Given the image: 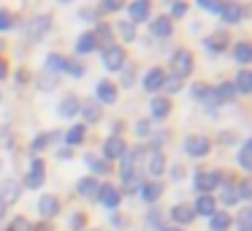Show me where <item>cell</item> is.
Instances as JSON below:
<instances>
[{
  "mask_svg": "<svg viewBox=\"0 0 252 231\" xmlns=\"http://www.w3.org/2000/svg\"><path fill=\"white\" fill-rule=\"evenodd\" d=\"M220 177H222L220 171H198L192 177V188L198 191V196H212L220 185Z\"/></svg>",
  "mask_w": 252,
  "mask_h": 231,
  "instance_id": "6da1fadb",
  "label": "cell"
},
{
  "mask_svg": "<svg viewBox=\"0 0 252 231\" xmlns=\"http://www.w3.org/2000/svg\"><path fill=\"white\" fill-rule=\"evenodd\" d=\"M192 66H195V60H192V55L187 49H176L174 55H171V74H174V77H179V79L190 77Z\"/></svg>",
  "mask_w": 252,
  "mask_h": 231,
  "instance_id": "7a4b0ae2",
  "label": "cell"
},
{
  "mask_svg": "<svg viewBox=\"0 0 252 231\" xmlns=\"http://www.w3.org/2000/svg\"><path fill=\"white\" fill-rule=\"evenodd\" d=\"M209 150H212V142L203 133H192V136L185 139V153L192 155V158H206Z\"/></svg>",
  "mask_w": 252,
  "mask_h": 231,
  "instance_id": "3957f363",
  "label": "cell"
},
{
  "mask_svg": "<svg viewBox=\"0 0 252 231\" xmlns=\"http://www.w3.org/2000/svg\"><path fill=\"white\" fill-rule=\"evenodd\" d=\"M103 68H109V71H122V68H125V49L117 46V44L103 46Z\"/></svg>",
  "mask_w": 252,
  "mask_h": 231,
  "instance_id": "277c9868",
  "label": "cell"
},
{
  "mask_svg": "<svg viewBox=\"0 0 252 231\" xmlns=\"http://www.w3.org/2000/svg\"><path fill=\"white\" fill-rule=\"evenodd\" d=\"M95 201H98L100 207H106V209H117V207H120V201H122V193L117 191L114 185L103 182V185L98 188V196H95Z\"/></svg>",
  "mask_w": 252,
  "mask_h": 231,
  "instance_id": "5b68a950",
  "label": "cell"
},
{
  "mask_svg": "<svg viewBox=\"0 0 252 231\" xmlns=\"http://www.w3.org/2000/svg\"><path fill=\"white\" fill-rule=\"evenodd\" d=\"M125 153H127V144H125V139L117 136V133H111V136L103 142V160H117Z\"/></svg>",
  "mask_w": 252,
  "mask_h": 231,
  "instance_id": "8992f818",
  "label": "cell"
},
{
  "mask_svg": "<svg viewBox=\"0 0 252 231\" xmlns=\"http://www.w3.org/2000/svg\"><path fill=\"white\" fill-rule=\"evenodd\" d=\"M19 193H22V185H19L17 180H11V177H6V180L0 182V204L3 207H11L14 201L19 198Z\"/></svg>",
  "mask_w": 252,
  "mask_h": 231,
  "instance_id": "52a82bcc",
  "label": "cell"
},
{
  "mask_svg": "<svg viewBox=\"0 0 252 231\" xmlns=\"http://www.w3.org/2000/svg\"><path fill=\"white\" fill-rule=\"evenodd\" d=\"M52 28V17L49 14H38V17H33V22L28 25V38L30 41H41L46 33H49Z\"/></svg>",
  "mask_w": 252,
  "mask_h": 231,
  "instance_id": "ba28073f",
  "label": "cell"
},
{
  "mask_svg": "<svg viewBox=\"0 0 252 231\" xmlns=\"http://www.w3.org/2000/svg\"><path fill=\"white\" fill-rule=\"evenodd\" d=\"M171 220L176 223V229H182V226H190L192 220H195V209L190 207V204H174L171 207Z\"/></svg>",
  "mask_w": 252,
  "mask_h": 231,
  "instance_id": "9c48e42d",
  "label": "cell"
},
{
  "mask_svg": "<svg viewBox=\"0 0 252 231\" xmlns=\"http://www.w3.org/2000/svg\"><path fill=\"white\" fill-rule=\"evenodd\" d=\"M57 212H60V198L52 196V193H44V196L38 198V215L44 220H52Z\"/></svg>",
  "mask_w": 252,
  "mask_h": 231,
  "instance_id": "30bf717a",
  "label": "cell"
},
{
  "mask_svg": "<svg viewBox=\"0 0 252 231\" xmlns=\"http://www.w3.org/2000/svg\"><path fill=\"white\" fill-rule=\"evenodd\" d=\"M46 166H44V160L41 158H33V163H30V171H28V180H25V185L28 188H41L44 185V180H46Z\"/></svg>",
  "mask_w": 252,
  "mask_h": 231,
  "instance_id": "8fae6325",
  "label": "cell"
},
{
  "mask_svg": "<svg viewBox=\"0 0 252 231\" xmlns=\"http://www.w3.org/2000/svg\"><path fill=\"white\" fill-rule=\"evenodd\" d=\"M163 82H165V71L163 68H149L147 74H144V90L147 93H155V90H163Z\"/></svg>",
  "mask_w": 252,
  "mask_h": 231,
  "instance_id": "7c38bea8",
  "label": "cell"
},
{
  "mask_svg": "<svg viewBox=\"0 0 252 231\" xmlns=\"http://www.w3.org/2000/svg\"><path fill=\"white\" fill-rule=\"evenodd\" d=\"M220 201L222 204H236L239 201V196H236V180H230V177H220Z\"/></svg>",
  "mask_w": 252,
  "mask_h": 231,
  "instance_id": "4fadbf2b",
  "label": "cell"
},
{
  "mask_svg": "<svg viewBox=\"0 0 252 231\" xmlns=\"http://www.w3.org/2000/svg\"><path fill=\"white\" fill-rule=\"evenodd\" d=\"M225 46H228V36L225 33H214V36H209V38L203 41V49H206V55H212V57L222 55Z\"/></svg>",
  "mask_w": 252,
  "mask_h": 231,
  "instance_id": "5bb4252c",
  "label": "cell"
},
{
  "mask_svg": "<svg viewBox=\"0 0 252 231\" xmlns=\"http://www.w3.org/2000/svg\"><path fill=\"white\" fill-rule=\"evenodd\" d=\"M163 191H165V188H163V182H160V180L141 182V198H144L147 204H155L160 196H163Z\"/></svg>",
  "mask_w": 252,
  "mask_h": 231,
  "instance_id": "9a60e30c",
  "label": "cell"
},
{
  "mask_svg": "<svg viewBox=\"0 0 252 231\" xmlns=\"http://www.w3.org/2000/svg\"><path fill=\"white\" fill-rule=\"evenodd\" d=\"M244 6H239V3H222V11H220V17L225 19L228 25H239L241 19H244Z\"/></svg>",
  "mask_w": 252,
  "mask_h": 231,
  "instance_id": "2e32d148",
  "label": "cell"
},
{
  "mask_svg": "<svg viewBox=\"0 0 252 231\" xmlns=\"http://www.w3.org/2000/svg\"><path fill=\"white\" fill-rule=\"evenodd\" d=\"M149 115H152V120H165V117L171 115V101L165 98V95L152 98V104H149Z\"/></svg>",
  "mask_w": 252,
  "mask_h": 231,
  "instance_id": "e0dca14e",
  "label": "cell"
},
{
  "mask_svg": "<svg viewBox=\"0 0 252 231\" xmlns=\"http://www.w3.org/2000/svg\"><path fill=\"white\" fill-rule=\"evenodd\" d=\"M149 33L158 36V38H168V36L174 33V25H171L168 17H158V19H152V25H149Z\"/></svg>",
  "mask_w": 252,
  "mask_h": 231,
  "instance_id": "ac0fdd59",
  "label": "cell"
},
{
  "mask_svg": "<svg viewBox=\"0 0 252 231\" xmlns=\"http://www.w3.org/2000/svg\"><path fill=\"white\" fill-rule=\"evenodd\" d=\"M195 215H203V218H209V215L217 212V198L214 196H198L195 198Z\"/></svg>",
  "mask_w": 252,
  "mask_h": 231,
  "instance_id": "d6986e66",
  "label": "cell"
},
{
  "mask_svg": "<svg viewBox=\"0 0 252 231\" xmlns=\"http://www.w3.org/2000/svg\"><path fill=\"white\" fill-rule=\"evenodd\" d=\"M233 87H236V93H241V95H250L252 93V71H250V68H241V71L236 74Z\"/></svg>",
  "mask_w": 252,
  "mask_h": 231,
  "instance_id": "ffe728a7",
  "label": "cell"
},
{
  "mask_svg": "<svg viewBox=\"0 0 252 231\" xmlns=\"http://www.w3.org/2000/svg\"><path fill=\"white\" fill-rule=\"evenodd\" d=\"M79 106H82V101H79L76 95H65V98L60 101V106H57V115L60 117H73V115H79Z\"/></svg>",
  "mask_w": 252,
  "mask_h": 231,
  "instance_id": "44dd1931",
  "label": "cell"
},
{
  "mask_svg": "<svg viewBox=\"0 0 252 231\" xmlns=\"http://www.w3.org/2000/svg\"><path fill=\"white\" fill-rule=\"evenodd\" d=\"M98 188H100V182L95 180V177H84V180H79L76 191H79L82 198H95L98 196Z\"/></svg>",
  "mask_w": 252,
  "mask_h": 231,
  "instance_id": "7402d4cb",
  "label": "cell"
},
{
  "mask_svg": "<svg viewBox=\"0 0 252 231\" xmlns=\"http://www.w3.org/2000/svg\"><path fill=\"white\" fill-rule=\"evenodd\" d=\"M63 68H65V57H63V55H57V52L46 55V60H44V71L49 74V77H57V74H63Z\"/></svg>",
  "mask_w": 252,
  "mask_h": 231,
  "instance_id": "603a6c76",
  "label": "cell"
},
{
  "mask_svg": "<svg viewBox=\"0 0 252 231\" xmlns=\"http://www.w3.org/2000/svg\"><path fill=\"white\" fill-rule=\"evenodd\" d=\"M95 95H98L100 104H117V87L111 82H98Z\"/></svg>",
  "mask_w": 252,
  "mask_h": 231,
  "instance_id": "cb8c5ba5",
  "label": "cell"
},
{
  "mask_svg": "<svg viewBox=\"0 0 252 231\" xmlns=\"http://www.w3.org/2000/svg\"><path fill=\"white\" fill-rule=\"evenodd\" d=\"M84 163H87L90 169H93V174H103V177H106V174L111 171V163H109V160L98 158V155H93V153L84 155Z\"/></svg>",
  "mask_w": 252,
  "mask_h": 231,
  "instance_id": "d4e9b609",
  "label": "cell"
},
{
  "mask_svg": "<svg viewBox=\"0 0 252 231\" xmlns=\"http://www.w3.org/2000/svg\"><path fill=\"white\" fill-rule=\"evenodd\" d=\"M147 171H149V177H160V174H163V171H165V155L160 153V150H155V153L149 155Z\"/></svg>",
  "mask_w": 252,
  "mask_h": 231,
  "instance_id": "484cf974",
  "label": "cell"
},
{
  "mask_svg": "<svg viewBox=\"0 0 252 231\" xmlns=\"http://www.w3.org/2000/svg\"><path fill=\"white\" fill-rule=\"evenodd\" d=\"M57 139H60V133H57V131H49V133H38V136H35L33 142H30V150H33V153H41V150H46V147H49L52 142H57Z\"/></svg>",
  "mask_w": 252,
  "mask_h": 231,
  "instance_id": "4316f807",
  "label": "cell"
},
{
  "mask_svg": "<svg viewBox=\"0 0 252 231\" xmlns=\"http://www.w3.org/2000/svg\"><path fill=\"white\" fill-rule=\"evenodd\" d=\"M230 229V215L228 212H214L209 215V231H228Z\"/></svg>",
  "mask_w": 252,
  "mask_h": 231,
  "instance_id": "83f0119b",
  "label": "cell"
},
{
  "mask_svg": "<svg viewBox=\"0 0 252 231\" xmlns=\"http://www.w3.org/2000/svg\"><path fill=\"white\" fill-rule=\"evenodd\" d=\"M95 49H98V41H95L93 33H82L76 38V52L79 55H90V52H95Z\"/></svg>",
  "mask_w": 252,
  "mask_h": 231,
  "instance_id": "f1b7e54d",
  "label": "cell"
},
{
  "mask_svg": "<svg viewBox=\"0 0 252 231\" xmlns=\"http://www.w3.org/2000/svg\"><path fill=\"white\" fill-rule=\"evenodd\" d=\"M130 19L133 22H147V17H149V3L147 0H136V3H130Z\"/></svg>",
  "mask_w": 252,
  "mask_h": 231,
  "instance_id": "f546056e",
  "label": "cell"
},
{
  "mask_svg": "<svg viewBox=\"0 0 252 231\" xmlns=\"http://www.w3.org/2000/svg\"><path fill=\"white\" fill-rule=\"evenodd\" d=\"M233 60H236V63H241V66H250V60H252V49H250V44H247V41H239V44L233 46Z\"/></svg>",
  "mask_w": 252,
  "mask_h": 231,
  "instance_id": "4dcf8cb0",
  "label": "cell"
},
{
  "mask_svg": "<svg viewBox=\"0 0 252 231\" xmlns=\"http://www.w3.org/2000/svg\"><path fill=\"white\" fill-rule=\"evenodd\" d=\"M84 136H87V125H84V122H79V125H71V128H68L65 142L73 147V144H82V142H84Z\"/></svg>",
  "mask_w": 252,
  "mask_h": 231,
  "instance_id": "1f68e13d",
  "label": "cell"
},
{
  "mask_svg": "<svg viewBox=\"0 0 252 231\" xmlns=\"http://www.w3.org/2000/svg\"><path fill=\"white\" fill-rule=\"evenodd\" d=\"M138 182H141V171L133 169V171H125L122 174V185H125V193H133L138 188Z\"/></svg>",
  "mask_w": 252,
  "mask_h": 231,
  "instance_id": "d6a6232c",
  "label": "cell"
},
{
  "mask_svg": "<svg viewBox=\"0 0 252 231\" xmlns=\"http://www.w3.org/2000/svg\"><path fill=\"white\" fill-rule=\"evenodd\" d=\"M185 87V79H179V77H174V74H165V82H163V90L168 95H174V93H179V90ZM165 95V98H168Z\"/></svg>",
  "mask_w": 252,
  "mask_h": 231,
  "instance_id": "836d02e7",
  "label": "cell"
},
{
  "mask_svg": "<svg viewBox=\"0 0 252 231\" xmlns=\"http://www.w3.org/2000/svg\"><path fill=\"white\" fill-rule=\"evenodd\" d=\"M79 112H82L84 122H98L100 120V106L98 104H82V106H79Z\"/></svg>",
  "mask_w": 252,
  "mask_h": 231,
  "instance_id": "e575fe53",
  "label": "cell"
},
{
  "mask_svg": "<svg viewBox=\"0 0 252 231\" xmlns=\"http://www.w3.org/2000/svg\"><path fill=\"white\" fill-rule=\"evenodd\" d=\"M63 74H68V77H73V79H82L84 74H87V68H84V63H79V60H65Z\"/></svg>",
  "mask_w": 252,
  "mask_h": 231,
  "instance_id": "d590c367",
  "label": "cell"
},
{
  "mask_svg": "<svg viewBox=\"0 0 252 231\" xmlns=\"http://www.w3.org/2000/svg\"><path fill=\"white\" fill-rule=\"evenodd\" d=\"M95 41H98V44H100V41H103V44L106 46H109V44H114V41H111V36H114V33H111V28H109V25H106V22H98V28H95Z\"/></svg>",
  "mask_w": 252,
  "mask_h": 231,
  "instance_id": "8d00e7d4",
  "label": "cell"
},
{
  "mask_svg": "<svg viewBox=\"0 0 252 231\" xmlns=\"http://www.w3.org/2000/svg\"><path fill=\"white\" fill-rule=\"evenodd\" d=\"M250 155H252V144L244 142V144H241V150H239V163H241V169H244V171H250V166H252Z\"/></svg>",
  "mask_w": 252,
  "mask_h": 231,
  "instance_id": "74e56055",
  "label": "cell"
},
{
  "mask_svg": "<svg viewBox=\"0 0 252 231\" xmlns=\"http://www.w3.org/2000/svg\"><path fill=\"white\" fill-rule=\"evenodd\" d=\"M117 33H120L125 41H136V25L133 22H120L117 25Z\"/></svg>",
  "mask_w": 252,
  "mask_h": 231,
  "instance_id": "f35d334b",
  "label": "cell"
},
{
  "mask_svg": "<svg viewBox=\"0 0 252 231\" xmlns=\"http://www.w3.org/2000/svg\"><path fill=\"white\" fill-rule=\"evenodd\" d=\"M14 25H17L14 14H11V11H6V8H0V33H3V30H11Z\"/></svg>",
  "mask_w": 252,
  "mask_h": 231,
  "instance_id": "ab89813d",
  "label": "cell"
},
{
  "mask_svg": "<svg viewBox=\"0 0 252 231\" xmlns=\"http://www.w3.org/2000/svg\"><path fill=\"white\" fill-rule=\"evenodd\" d=\"M250 218H252V215H250V207H244V209L239 212V218H236L239 231H250Z\"/></svg>",
  "mask_w": 252,
  "mask_h": 231,
  "instance_id": "60d3db41",
  "label": "cell"
},
{
  "mask_svg": "<svg viewBox=\"0 0 252 231\" xmlns=\"http://www.w3.org/2000/svg\"><path fill=\"white\" fill-rule=\"evenodd\" d=\"M136 136H138V139H149V136H152L149 120H138V122H136Z\"/></svg>",
  "mask_w": 252,
  "mask_h": 231,
  "instance_id": "b9f144b4",
  "label": "cell"
},
{
  "mask_svg": "<svg viewBox=\"0 0 252 231\" xmlns=\"http://www.w3.org/2000/svg\"><path fill=\"white\" fill-rule=\"evenodd\" d=\"M250 182H236V196H239V201H250Z\"/></svg>",
  "mask_w": 252,
  "mask_h": 231,
  "instance_id": "7bdbcfd3",
  "label": "cell"
},
{
  "mask_svg": "<svg viewBox=\"0 0 252 231\" xmlns=\"http://www.w3.org/2000/svg\"><path fill=\"white\" fill-rule=\"evenodd\" d=\"M198 6H201L203 11H212V14L222 11V3H217V0H198Z\"/></svg>",
  "mask_w": 252,
  "mask_h": 231,
  "instance_id": "ee69618b",
  "label": "cell"
},
{
  "mask_svg": "<svg viewBox=\"0 0 252 231\" xmlns=\"http://www.w3.org/2000/svg\"><path fill=\"white\" fill-rule=\"evenodd\" d=\"M98 8H100L103 14H114V11H120V8H122V3H120V0H103Z\"/></svg>",
  "mask_w": 252,
  "mask_h": 231,
  "instance_id": "f6af8a7d",
  "label": "cell"
},
{
  "mask_svg": "<svg viewBox=\"0 0 252 231\" xmlns=\"http://www.w3.org/2000/svg\"><path fill=\"white\" fill-rule=\"evenodd\" d=\"M8 231H30L28 218H14V220H11V226H8Z\"/></svg>",
  "mask_w": 252,
  "mask_h": 231,
  "instance_id": "bcb514c9",
  "label": "cell"
},
{
  "mask_svg": "<svg viewBox=\"0 0 252 231\" xmlns=\"http://www.w3.org/2000/svg\"><path fill=\"white\" fill-rule=\"evenodd\" d=\"M190 95H192V98L201 101V98H206V95H209V87H206V84L198 82V84H192V87H190Z\"/></svg>",
  "mask_w": 252,
  "mask_h": 231,
  "instance_id": "7dc6e473",
  "label": "cell"
},
{
  "mask_svg": "<svg viewBox=\"0 0 252 231\" xmlns=\"http://www.w3.org/2000/svg\"><path fill=\"white\" fill-rule=\"evenodd\" d=\"M147 226L149 229H160V212L158 209H152V212L147 215Z\"/></svg>",
  "mask_w": 252,
  "mask_h": 231,
  "instance_id": "c3c4849f",
  "label": "cell"
},
{
  "mask_svg": "<svg viewBox=\"0 0 252 231\" xmlns=\"http://www.w3.org/2000/svg\"><path fill=\"white\" fill-rule=\"evenodd\" d=\"M185 14H187V3H174V6H171V17H185Z\"/></svg>",
  "mask_w": 252,
  "mask_h": 231,
  "instance_id": "681fc988",
  "label": "cell"
},
{
  "mask_svg": "<svg viewBox=\"0 0 252 231\" xmlns=\"http://www.w3.org/2000/svg\"><path fill=\"white\" fill-rule=\"evenodd\" d=\"M133 79H136V71H133V68L127 66L125 71H122V84H125V87H130V84H133Z\"/></svg>",
  "mask_w": 252,
  "mask_h": 231,
  "instance_id": "f907efd6",
  "label": "cell"
},
{
  "mask_svg": "<svg viewBox=\"0 0 252 231\" xmlns=\"http://www.w3.org/2000/svg\"><path fill=\"white\" fill-rule=\"evenodd\" d=\"M38 84H41L44 90H52V87H55V77H49V74H44V77L38 79Z\"/></svg>",
  "mask_w": 252,
  "mask_h": 231,
  "instance_id": "816d5d0a",
  "label": "cell"
},
{
  "mask_svg": "<svg viewBox=\"0 0 252 231\" xmlns=\"http://www.w3.org/2000/svg\"><path fill=\"white\" fill-rule=\"evenodd\" d=\"M84 220H87V218H84V212H76V215L71 218V229H82Z\"/></svg>",
  "mask_w": 252,
  "mask_h": 231,
  "instance_id": "f5cc1de1",
  "label": "cell"
},
{
  "mask_svg": "<svg viewBox=\"0 0 252 231\" xmlns=\"http://www.w3.org/2000/svg\"><path fill=\"white\" fill-rule=\"evenodd\" d=\"M111 226H114V229H122V226H127V218H122V215H111Z\"/></svg>",
  "mask_w": 252,
  "mask_h": 231,
  "instance_id": "db71d44e",
  "label": "cell"
},
{
  "mask_svg": "<svg viewBox=\"0 0 252 231\" xmlns=\"http://www.w3.org/2000/svg\"><path fill=\"white\" fill-rule=\"evenodd\" d=\"M182 174H185L182 166H171V180H182Z\"/></svg>",
  "mask_w": 252,
  "mask_h": 231,
  "instance_id": "11a10c76",
  "label": "cell"
},
{
  "mask_svg": "<svg viewBox=\"0 0 252 231\" xmlns=\"http://www.w3.org/2000/svg\"><path fill=\"white\" fill-rule=\"evenodd\" d=\"M79 19H87V22H93V19H95V11L84 8V11H79Z\"/></svg>",
  "mask_w": 252,
  "mask_h": 231,
  "instance_id": "9f6ffc18",
  "label": "cell"
},
{
  "mask_svg": "<svg viewBox=\"0 0 252 231\" xmlns=\"http://www.w3.org/2000/svg\"><path fill=\"white\" fill-rule=\"evenodd\" d=\"M30 231H52V223L49 220H41V223L35 226V229H30Z\"/></svg>",
  "mask_w": 252,
  "mask_h": 231,
  "instance_id": "6f0895ef",
  "label": "cell"
},
{
  "mask_svg": "<svg viewBox=\"0 0 252 231\" xmlns=\"http://www.w3.org/2000/svg\"><path fill=\"white\" fill-rule=\"evenodd\" d=\"M222 142H225V144L236 142V133H233V136H230V131H222Z\"/></svg>",
  "mask_w": 252,
  "mask_h": 231,
  "instance_id": "680465c9",
  "label": "cell"
},
{
  "mask_svg": "<svg viewBox=\"0 0 252 231\" xmlns=\"http://www.w3.org/2000/svg\"><path fill=\"white\" fill-rule=\"evenodd\" d=\"M57 158H63V160H68V158H71V150H60V153H57Z\"/></svg>",
  "mask_w": 252,
  "mask_h": 231,
  "instance_id": "91938a15",
  "label": "cell"
},
{
  "mask_svg": "<svg viewBox=\"0 0 252 231\" xmlns=\"http://www.w3.org/2000/svg\"><path fill=\"white\" fill-rule=\"evenodd\" d=\"M158 231H182V229H176V226H160Z\"/></svg>",
  "mask_w": 252,
  "mask_h": 231,
  "instance_id": "94428289",
  "label": "cell"
},
{
  "mask_svg": "<svg viewBox=\"0 0 252 231\" xmlns=\"http://www.w3.org/2000/svg\"><path fill=\"white\" fill-rule=\"evenodd\" d=\"M3 77H6V63L0 60V79H3Z\"/></svg>",
  "mask_w": 252,
  "mask_h": 231,
  "instance_id": "6125c7cd",
  "label": "cell"
},
{
  "mask_svg": "<svg viewBox=\"0 0 252 231\" xmlns=\"http://www.w3.org/2000/svg\"><path fill=\"white\" fill-rule=\"evenodd\" d=\"M93 231H98V229H93Z\"/></svg>",
  "mask_w": 252,
  "mask_h": 231,
  "instance_id": "be15d7a7",
  "label": "cell"
}]
</instances>
